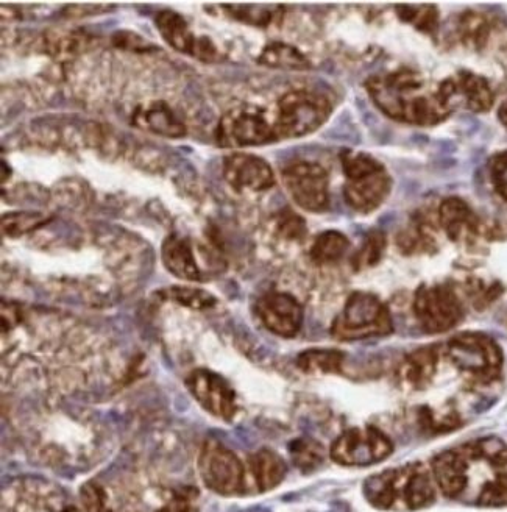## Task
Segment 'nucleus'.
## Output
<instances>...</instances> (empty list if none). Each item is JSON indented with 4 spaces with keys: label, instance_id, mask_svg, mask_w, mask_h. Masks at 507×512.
<instances>
[{
    "label": "nucleus",
    "instance_id": "nucleus-14",
    "mask_svg": "<svg viewBox=\"0 0 507 512\" xmlns=\"http://www.w3.org/2000/svg\"><path fill=\"white\" fill-rule=\"evenodd\" d=\"M224 178L236 191H266L275 185L269 163L250 153H231L224 158Z\"/></svg>",
    "mask_w": 507,
    "mask_h": 512
},
{
    "label": "nucleus",
    "instance_id": "nucleus-4",
    "mask_svg": "<svg viewBox=\"0 0 507 512\" xmlns=\"http://www.w3.org/2000/svg\"><path fill=\"white\" fill-rule=\"evenodd\" d=\"M394 330L387 306L369 292H353L344 310L334 319L331 335L337 341L387 336Z\"/></svg>",
    "mask_w": 507,
    "mask_h": 512
},
{
    "label": "nucleus",
    "instance_id": "nucleus-2",
    "mask_svg": "<svg viewBox=\"0 0 507 512\" xmlns=\"http://www.w3.org/2000/svg\"><path fill=\"white\" fill-rule=\"evenodd\" d=\"M364 495L378 509L417 511L436 500V486L428 470L409 464L373 475L364 483Z\"/></svg>",
    "mask_w": 507,
    "mask_h": 512
},
{
    "label": "nucleus",
    "instance_id": "nucleus-6",
    "mask_svg": "<svg viewBox=\"0 0 507 512\" xmlns=\"http://www.w3.org/2000/svg\"><path fill=\"white\" fill-rule=\"evenodd\" d=\"M217 143L230 149L264 146L278 141L275 121L267 118L263 108L244 105L222 116L217 125Z\"/></svg>",
    "mask_w": 507,
    "mask_h": 512
},
{
    "label": "nucleus",
    "instance_id": "nucleus-9",
    "mask_svg": "<svg viewBox=\"0 0 507 512\" xmlns=\"http://www.w3.org/2000/svg\"><path fill=\"white\" fill-rule=\"evenodd\" d=\"M200 477L206 488L220 495H239L245 489L241 459L219 441H206L199 458Z\"/></svg>",
    "mask_w": 507,
    "mask_h": 512
},
{
    "label": "nucleus",
    "instance_id": "nucleus-33",
    "mask_svg": "<svg viewBox=\"0 0 507 512\" xmlns=\"http://www.w3.org/2000/svg\"><path fill=\"white\" fill-rule=\"evenodd\" d=\"M476 505L484 508H504L507 506V472L497 473L483 484L476 497Z\"/></svg>",
    "mask_w": 507,
    "mask_h": 512
},
{
    "label": "nucleus",
    "instance_id": "nucleus-22",
    "mask_svg": "<svg viewBox=\"0 0 507 512\" xmlns=\"http://www.w3.org/2000/svg\"><path fill=\"white\" fill-rule=\"evenodd\" d=\"M250 472L256 488L261 492L272 491L283 483L288 467L283 458L272 450H259L249 458Z\"/></svg>",
    "mask_w": 507,
    "mask_h": 512
},
{
    "label": "nucleus",
    "instance_id": "nucleus-32",
    "mask_svg": "<svg viewBox=\"0 0 507 512\" xmlns=\"http://www.w3.org/2000/svg\"><path fill=\"white\" fill-rule=\"evenodd\" d=\"M398 16L422 32L431 33L437 29L439 13L434 5H398Z\"/></svg>",
    "mask_w": 507,
    "mask_h": 512
},
{
    "label": "nucleus",
    "instance_id": "nucleus-8",
    "mask_svg": "<svg viewBox=\"0 0 507 512\" xmlns=\"http://www.w3.org/2000/svg\"><path fill=\"white\" fill-rule=\"evenodd\" d=\"M394 452V444L375 427L350 428L331 445V459L345 467L381 463Z\"/></svg>",
    "mask_w": 507,
    "mask_h": 512
},
{
    "label": "nucleus",
    "instance_id": "nucleus-41",
    "mask_svg": "<svg viewBox=\"0 0 507 512\" xmlns=\"http://www.w3.org/2000/svg\"><path fill=\"white\" fill-rule=\"evenodd\" d=\"M498 119H500L501 124H503L504 127L507 128V100L506 102H503V105H501L500 110H498Z\"/></svg>",
    "mask_w": 507,
    "mask_h": 512
},
{
    "label": "nucleus",
    "instance_id": "nucleus-17",
    "mask_svg": "<svg viewBox=\"0 0 507 512\" xmlns=\"http://www.w3.org/2000/svg\"><path fill=\"white\" fill-rule=\"evenodd\" d=\"M164 267L177 278L186 281H203L202 269L195 258L194 247L188 238L171 235L164 239L161 247Z\"/></svg>",
    "mask_w": 507,
    "mask_h": 512
},
{
    "label": "nucleus",
    "instance_id": "nucleus-26",
    "mask_svg": "<svg viewBox=\"0 0 507 512\" xmlns=\"http://www.w3.org/2000/svg\"><path fill=\"white\" fill-rule=\"evenodd\" d=\"M231 18L238 19L253 27H270L283 18L284 7L281 5H224Z\"/></svg>",
    "mask_w": 507,
    "mask_h": 512
},
{
    "label": "nucleus",
    "instance_id": "nucleus-25",
    "mask_svg": "<svg viewBox=\"0 0 507 512\" xmlns=\"http://www.w3.org/2000/svg\"><path fill=\"white\" fill-rule=\"evenodd\" d=\"M344 360L339 350L312 349L298 355L297 366L305 374H339Z\"/></svg>",
    "mask_w": 507,
    "mask_h": 512
},
{
    "label": "nucleus",
    "instance_id": "nucleus-13",
    "mask_svg": "<svg viewBox=\"0 0 507 512\" xmlns=\"http://www.w3.org/2000/svg\"><path fill=\"white\" fill-rule=\"evenodd\" d=\"M259 319L267 330L281 338H294L303 324V308L286 292H269L256 305Z\"/></svg>",
    "mask_w": 507,
    "mask_h": 512
},
{
    "label": "nucleus",
    "instance_id": "nucleus-11",
    "mask_svg": "<svg viewBox=\"0 0 507 512\" xmlns=\"http://www.w3.org/2000/svg\"><path fill=\"white\" fill-rule=\"evenodd\" d=\"M283 182L294 202L303 210L320 213L328 207L327 169L312 161H297L283 169Z\"/></svg>",
    "mask_w": 507,
    "mask_h": 512
},
{
    "label": "nucleus",
    "instance_id": "nucleus-20",
    "mask_svg": "<svg viewBox=\"0 0 507 512\" xmlns=\"http://www.w3.org/2000/svg\"><path fill=\"white\" fill-rule=\"evenodd\" d=\"M439 221L451 241H461L478 232V217L459 197L445 199L439 208Z\"/></svg>",
    "mask_w": 507,
    "mask_h": 512
},
{
    "label": "nucleus",
    "instance_id": "nucleus-18",
    "mask_svg": "<svg viewBox=\"0 0 507 512\" xmlns=\"http://www.w3.org/2000/svg\"><path fill=\"white\" fill-rule=\"evenodd\" d=\"M133 124L164 138L177 139L186 135L185 122L163 100H156L147 107L139 108L133 116Z\"/></svg>",
    "mask_w": 507,
    "mask_h": 512
},
{
    "label": "nucleus",
    "instance_id": "nucleus-21",
    "mask_svg": "<svg viewBox=\"0 0 507 512\" xmlns=\"http://www.w3.org/2000/svg\"><path fill=\"white\" fill-rule=\"evenodd\" d=\"M94 36L82 30H49L43 35L44 52L55 60H72L91 49Z\"/></svg>",
    "mask_w": 507,
    "mask_h": 512
},
{
    "label": "nucleus",
    "instance_id": "nucleus-34",
    "mask_svg": "<svg viewBox=\"0 0 507 512\" xmlns=\"http://www.w3.org/2000/svg\"><path fill=\"white\" fill-rule=\"evenodd\" d=\"M384 249H386V236L381 232L370 233L361 249L353 256V266L356 271L375 266L381 260Z\"/></svg>",
    "mask_w": 507,
    "mask_h": 512
},
{
    "label": "nucleus",
    "instance_id": "nucleus-1",
    "mask_svg": "<svg viewBox=\"0 0 507 512\" xmlns=\"http://www.w3.org/2000/svg\"><path fill=\"white\" fill-rule=\"evenodd\" d=\"M367 91L384 114L395 121L431 127L445 121L451 105L440 86L429 89L417 72L397 71L367 80Z\"/></svg>",
    "mask_w": 507,
    "mask_h": 512
},
{
    "label": "nucleus",
    "instance_id": "nucleus-28",
    "mask_svg": "<svg viewBox=\"0 0 507 512\" xmlns=\"http://www.w3.org/2000/svg\"><path fill=\"white\" fill-rule=\"evenodd\" d=\"M489 22L476 13H465L458 24V35L465 46L481 49L489 38Z\"/></svg>",
    "mask_w": 507,
    "mask_h": 512
},
{
    "label": "nucleus",
    "instance_id": "nucleus-29",
    "mask_svg": "<svg viewBox=\"0 0 507 512\" xmlns=\"http://www.w3.org/2000/svg\"><path fill=\"white\" fill-rule=\"evenodd\" d=\"M50 219L43 213H32V211H16L2 216V232L5 236L25 235L33 232L36 228L43 227Z\"/></svg>",
    "mask_w": 507,
    "mask_h": 512
},
{
    "label": "nucleus",
    "instance_id": "nucleus-3",
    "mask_svg": "<svg viewBox=\"0 0 507 512\" xmlns=\"http://www.w3.org/2000/svg\"><path fill=\"white\" fill-rule=\"evenodd\" d=\"M341 158L347 177L344 196L348 205L359 213L376 210L389 196L392 186L386 168L367 153L355 150H344Z\"/></svg>",
    "mask_w": 507,
    "mask_h": 512
},
{
    "label": "nucleus",
    "instance_id": "nucleus-19",
    "mask_svg": "<svg viewBox=\"0 0 507 512\" xmlns=\"http://www.w3.org/2000/svg\"><path fill=\"white\" fill-rule=\"evenodd\" d=\"M155 25L163 40L166 41L172 49L181 52V54L199 57L200 44L203 36H197L191 29L183 16L178 15L177 11L161 10L156 13Z\"/></svg>",
    "mask_w": 507,
    "mask_h": 512
},
{
    "label": "nucleus",
    "instance_id": "nucleus-35",
    "mask_svg": "<svg viewBox=\"0 0 507 512\" xmlns=\"http://www.w3.org/2000/svg\"><path fill=\"white\" fill-rule=\"evenodd\" d=\"M277 228L283 238L291 239V241H298V239L305 238L306 235L305 221L291 210L281 211L278 216Z\"/></svg>",
    "mask_w": 507,
    "mask_h": 512
},
{
    "label": "nucleus",
    "instance_id": "nucleus-16",
    "mask_svg": "<svg viewBox=\"0 0 507 512\" xmlns=\"http://www.w3.org/2000/svg\"><path fill=\"white\" fill-rule=\"evenodd\" d=\"M437 488L448 498H459L468 486V459L461 448L440 453L433 459Z\"/></svg>",
    "mask_w": 507,
    "mask_h": 512
},
{
    "label": "nucleus",
    "instance_id": "nucleus-31",
    "mask_svg": "<svg viewBox=\"0 0 507 512\" xmlns=\"http://www.w3.org/2000/svg\"><path fill=\"white\" fill-rule=\"evenodd\" d=\"M289 450L295 466L303 472H311L323 463V447L312 439H297Z\"/></svg>",
    "mask_w": 507,
    "mask_h": 512
},
{
    "label": "nucleus",
    "instance_id": "nucleus-39",
    "mask_svg": "<svg viewBox=\"0 0 507 512\" xmlns=\"http://www.w3.org/2000/svg\"><path fill=\"white\" fill-rule=\"evenodd\" d=\"M113 5H71L64 10V16L68 18H85V16L102 15L113 10Z\"/></svg>",
    "mask_w": 507,
    "mask_h": 512
},
{
    "label": "nucleus",
    "instance_id": "nucleus-30",
    "mask_svg": "<svg viewBox=\"0 0 507 512\" xmlns=\"http://www.w3.org/2000/svg\"><path fill=\"white\" fill-rule=\"evenodd\" d=\"M167 300L188 306L191 310H208L216 305V297L203 289L188 288V286H172L163 291Z\"/></svg>",
    "mask_w": 507,
    "mask_h": 512
},
{
    "label": "nucleus",
    "instance_id": "nucleus-15",
    "mask_svg": "<svg viewBox=\"0 0 507 512\" xmlns=\"http://www.w3.org/2000/svg\"><path fill=\"white\" fill-rule=\"evenodd\" d=\"M440 89L450 102L451 108L456 99H461L462 104L473 113H486L493 107V100H495L489 82L473 72H459L451 79L440 83Z\"/></svg>",
    "mask_w": 507,
    "mask_h": 512
},
{
    "label": "nucleus",
    "instance_id": "nucleus-5",
    "mask_svg": "<svg viewBox=\"0 0 507 512\" xmlns=\"http://www.w3.org/2000/svg\"><path fill=\"white\" fill-rule=\"evenodd\" d=\"M330 100L323 94L298 89L278 100L275 130L278 139L302 138L316 132L330 118Z\"/></svg>",
    "mask_w": 507,
    "mask_h": 512
},
{
    "label": "nucleus",
    "instance_id": "nucleus-7",
    "mask_svg": "<svg viewBox=\"0 0 507 512\" xmlns=\"http://www.w3.org/2000/svg\"><path fill=\"white\" fill-rule=\"evenodd\" d=\"M447 353L454 366L481 381L498 378L504 356L500 345L483 333H461L450 339Z\"/></svg>",
    "mask_w": 507,
    "mask_h": 512
},
{
    "label": "nucleus",
    "instance_id": "nucleus-23",
    "mask_svg": "<svg viewBox=\"0 0 507 512\" xmlns=\"http://www.w3.org/2000/svg\"><path fill=\"white\" fill-rule=\"evenodd\" d=\"M437 358L439 355H437L436 347H423V349L415 350L401 363L400 370H398L401 380L409 384L411 388H425L436 374Z\"/></svg>",
    "mask_w": 507,
    "mask_h": 512
},
{
    "label": "nucleus",
    "instance_id": "nucleus-38",
    "mask_svg": "<svg viewBox=\"0 0 507 512\" xmlns=\"http://www.w3.org/2000/svg\"><path fill=\"white\" fill-rule=\"evenodd\" d=\"M158 512H197L194 495L188 494V492H178L163 508L158 509Z\"/></svg>",
    "mask_w": 507,
    "mask_h": 512
},
{
    "label": "nucleus",
    "instance_id": "nucleus-10",
    "mask_svg": "<svg viewBox=\"0 0 507 512\" xmlns=\"http://www.w3.org/2000/svg\"><path fill=\"white\" fill-rule=\"evenodd\" d=\"M414 314L426 333H445L461 322V300L447 285L420 286L415 292Z\"/></svg>",
    "mask_w": 507,
    "mask_h": 512
},
{
    "label": "nucleus",
    "instance_id": "nucleus-27",
    "mask_svg": "<svg viewBox=\"0 0 507 512\" xmlns=\"http://www.w3.org/2000/svg\"><path fill=\"white\" fill-rule=\"evenodd\" d=\"M348 247H350V242H348L347 236L336 232V230H330V232L317 236L309 255L316 264L336 263L345 255Z\"/></svg>",
    "mask_w": 507,
    "mask_h": 512
},
{
    "label": "nucleus",
    "instance_id": "nucleus-12",
    "mask_svg": "<svg viewBox=\"0 0 507 512\" xmlns=\"http://www.w3.org/2000/svg\"><path fill=\"white\" fill-rule=\"evenodd\" d=\"M186 388L199 405L217 419L230 422L236 416V394L227 380L208 369H195L186 377Z\"/></svg>",
    "mask_w": 507,
    "mask_h": 512
},
{
    "label": "nucleus",
    "instance_id": "nucleus-40",
    "mask_svg": "<svg viewBox=\"0 0 507 512\" xmlns=\"http://www.w3.org/2000/svg\"><path fill=\"white\" fill-rule=\"evenodd\" d=\"M113 43L116 44L117 47H122V49L127 50H147V47H149V44L142 40L141 36L130 32L116 33V35L113 36Z\"/></svg>",
    "mask_w": 507,
    "mask_h": 512
},
{
    "label": "nucleus",
    "instance_id": "nucleus-24",
    "mask_svg": "<svg viewBox=\"0 0 507 512\" xmlns=\"http://www.w3.org/2000/svg\"><path fill=\"white\" fill-rule=\"evenodd\" d=\"M258 63L269 68L291 69V71H306L311 68L308 58L297 47L284 43H272L264 47L258 57Z\"/></svg>",
    "mask_w": 507,
    "mask_h": 512
},
{
    "label": "nucleus",
    "instance_id": "nucleus-36",
    "mask_svg": "<svg viewBox=\"0 0 507 512\" xmlns=\"http://www.w3.org/2000/svg\"><path fill=\"white\" fill-rule=\"evenodd\" d=\"M82 500L88 512H111L108 508L107 495L99 484H85L82 488Z\"/></svg>",
    "mask_w": 507,
    "mask_h": 512
},
{
    "label": "nucleus",
    "instance_id": "nucleus-37",
    "mask_svg": "<svg viewBox=\"0 0 507 512\" xmlns=\"http://www.w3.org/2000/svg\"><path fill=\"white\" fill-rule=\"evenodd\" d=\"M490 174H492L493 186L497 189L498 194L507 200V152L500 153L493 158Z\"/></svg>",
    "mask_w": 507,
    "mask_h": 512
}]
</instances>
